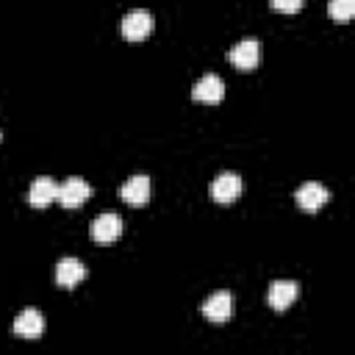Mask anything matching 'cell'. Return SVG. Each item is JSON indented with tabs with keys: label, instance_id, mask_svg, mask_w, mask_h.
<instances>
[{
	"label": "cell",
	"instance_id": "52a82bcc",
	"mask_svg": "<svg viewBox=\"0 0 355 355\" xmlns=\"http://www.w3.org/2000/svg\"><path fill=\"white\" fill-rule=\"evenodd\" d=\"M191 97L200 100V103H219V100L225 97V83H222V78L214 75V72H205V75L194 83Z\"/></svg>",
	"mask_w": 355,
	"mask_h": 355
},
{
	"label": "cell",
	"instance_id": "8fae6325",
	"mask_svg": "<svg viewBox=\"0 0 355 355\" xmlns=\"http://www.w3.org/2000/svg\"><path fill=\"white\" fill-rule=\"evenodd\" d=\"M42 333H44V316L36 308H25L14 319V336H19V338H39Z\"/></svg>",
	"mask_w": 355,
	"mask_h": 355
},
{
	"label": "cell",
	"instance_id": "4fadbf2b",
	"mask_svg": "<svg viewBox=\"0 0 355 355\" xmlns=\"http://www.w3.org/2000/svg\"><path fill=\"white\" fill-rule=\"evenodd\" d=\"M86 277V266L78 258H61L55 263V283L64 288H72L75 283H80Z\"/></svg>",
	"mask_w": 355,
	"mask_h": 355
},
{
	"label": "cell",
	"instance_id": "8992f818",
	"mask_svg": "<svg viewBox=\"0 0 355 355\" xmlns=\"http://www.w3.org/2000/svg\"><path fill=\"white\" fill-rule=\"evenodd\" d=\"M119 233H122V219H119V214H114V211H105V214H100V216L92 222V239L100 241V244L116 241Z\"/></svg>",
	"mask_w": 355,
	"mask_h": 355
},
{
	"label": "cell",
	"instance_id": "5b68a950",
	"mask_svg": "<svg viewBox=\"0 0 355 355\" xmlns=\"http://www.w3.org/2000/svg\"><path fill=\"white\" fill-rule=\"evenodd\" d=\"M92 186L83 180V178H67L64 183H58V200H61V205H67V208H78L83 200H89L92 197Z\"/></svg>",
	"mask_w": 355,
	"mask_h": 355
},
{
	"label": "cell",
	"instance_id": "5bb4252c",
	"mask_svg": "<svg viewBox=\"0 0 355 355\" xmlns=\"http://www.w3.org/2000/svg\"><path fill=\"white\" fill-rule=\"evenodd\" d=\"M327 14H330L336 22H347V19L355 14V0H330V3H327Z\"/></svg>",
	"mask_w": 355,
	"mask_h": 355
},
{
	"label": "cell",
	"instance_id": "9c48e42d",
	"mask_svg": "<svg viewBox=\"0 0 355 355\" xmlns=\"http://www.w3.org/2000/svg\"><path fill=\"white\" fill-rule=\"evenodd\" d=\"M53 200H58V183L53 178H44V175L42 178H33V183L28 189V202L33 208H44Z\"/></svg>",
	"mask_w": 355,
	"mask_h": 355
},
{
	"label": "cell",
	"instance_id": "9a60e30c",
	"mask_svg": "<svg viewBox=\"0 0 355 355\" xmlns=\"http://www.w3.org/2000/svg\"><path fill=\"white\" fill-rule=\"evenodd\" d=\"M269 6L275 11H283V14H294L302 8V0H269Z\"/></svg>",
	"mask_w": 355,
	"mask_h": 355
},
{
	"label": "cell",
	"instance_id": "6da1fadb",
	"mask_svg": "<svg viewBox=\"0 0 355 355\" xmlns=\"http://www.w3.org/2000/svg\"><path fill=\"white\" fill-rule=\"evenodd\" d=\"M261 58V44L258 39H241L227 50V61L239 69H255Z\"/></svg>",
	"mask_w": 355,
	"mask_h": 355
},
{
	"label": "cell",
	"instance_id": "277c9868",
	"mask_svg": "<svg viewBox=\"0 0 355 355\" xmlns=\"http://www.w3.org/2000/svg\"><path fill=\"white\" fill-rule=\"evenodd\" d=\"M294 200H297V205L305 208V211H319V208L330 200V191H327L319 180H305V183L294 191Z\"/></svg>",
	"mask_w": 355,
	"mask_h": 355
},
{
	"label": "cell",
	"instance_id": "3957f363",
	"mask_svg": "<svg viewBox=\"0 0 355 355\" xmlns=\"http://www.w3.org/2000/svg\"><path fill=\"white\" fill-rule=\"evenodd\" d=\"M153 31V17L147 8H133L122 17V36L130 39V42H139L144 39L147 33Z\"/></svg>",
	"mask_w": 355,
	"mask_h": 355
},
{
	"label": "cell",
	"instance_id": "7a4b0ae2",
	"mask_svg": "<svg viewBox=\"0 0 355 355\" xmlns=\"http://www.w3.org/2000/svg\"><path fill=\"white\" fill-rule=\"evenodd\" d=\"M241 191H244V180L236 172H219L211 180V197L216 202H233Z\"/></svg>",
	"mask_w": 355,
	"mask_h": 355
},
{
	"label": "cell",
	"instance_id": "ba28073f",
	"mask_svg": "<svg viewBox=\"0 0 355 355\" xmlns=\"http://www.w3.org/2000/svg\"><path fill=\"white\" fill-rule=\"evenodd\" d=\"M233 313V297L230 291H214L211 297H205L202 302V316L211 322H225Z\"/></svg>",
	"mask_w": 355,
	"mask_h": 355
},
{
	"label": "cell",
	"instance_id": "30bf717a",
	"mask_svg": "<svg viewBox=\"0 0 355 355\" xmlns=\"http://www.w3.org/2000/svg\"><path fill=\"white\" fill-rule=\"evenodd\" d=\"M297 291H300V286L294 280H272L269 291H266V300L275 311H286L297 300Z\"/></svg>",
	"mask_w": 355,
	"mask_h": 355
},
{
	"label": "cell",
	"instance_id": "7c38bea8",
	"mask_svg": "<svg viewBox=\"0 0 355 355\" xmlns=\"http://www.w3.org/2000/svg\"><path fill=\"white\" fill-rule=\"evenodd\" d=\"M119 197L130 205H144L150 200V178L147 175H133L119 186Z\"/></svg>",
	"mask_w": 355,
	"mask_h": 355
}]
</instances>
